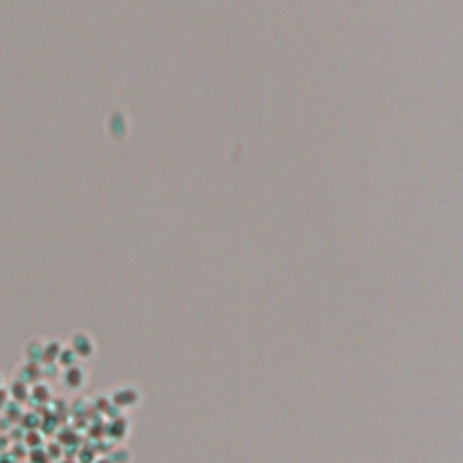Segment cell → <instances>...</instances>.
<instances>
[{
	"mask_svg": "<svg viewBox=\"0 0 463 463\" xmlns=\"http://www.w3.org/2000/svg\"><path fill=\"white\" fill-rule=\"evenodd\" d=\"M69 347L76 353L80 360H91L96 355L94 338L87 331H74L69 338Z\"/></svg>",
	"mask_w": 463,
	"mask_h": 463,
	"instance_id": "cell-1",
	"label": "cell"
},
{
	"mask_svg": "<svg viewBox=\"0 0 463 463\" xmlns=\"http://www.w3.org/2000/svg\"><path fill=\"white\" fill-rule=\"evenodd\" d=\"M87 380H89L87 371L82 368V366H78V364H74L71 368H65L64 373H62V382H64V385L67 389H73V391L82 389L83 385L87 384Z\"/></svg>",
	"mask_w": 463,
	"mask_h": 463,
	"instance_id": "cell-2",
	"label": "cell"
},
{
	"mask_svg": "<svg viewBox=\"0 0 463 463\" xmlns=\"http://www.w3.org/2000/svg\"><path fill=\"white\" fill-rule=\"evenodd\" d=\"M114 403H118L120 407H132L136 403H139L141 396H139L138 389L136 387H130V385H125V387H118L114 389Z\"/></svg>",
	"mask_w": 463,
	"mask_h": 463,
	"instance_id": "cell-3",
	"label": "cell"
},
{
	"mask_svg": "<svg viewBox=\"0 0 463 463\" xmlns=\"http://www.w3.org/2000/svg\"><path fill=\"white\" fill-rule=\"evenodd\" d=\"M22 356L24 362L31 364H42L43 360V342L40 338H31L22 347Z\"/></svg>",
	"mask_w": 463,
	"mask_h": 463,
	"instance_id": "cell-4",
	"label": "cell"
},
{
	"mask_svg": "<svg viewBox=\"0 0 463 463\" xmlns=\"http://www.w3.org/2000/svg\"><path fill=\"white\" fill-rule=\"evenodd\" d=\"M40 377H42V366H40V364L24 362V364H20V368H18V371H17V378L22 382H26L27 385L35 384Z\"/></svg>",
	"mask_w": 463,
	"mask_h": 463,
	"instance_id": "cell-5",
	"label": "cell"
},
{
	"mask_svg": "<svg viewBox=\"0 0 463 463\" xmlns=\"http://www.w3.org/2000/svg\"><path fill=\"white\" fill-rule=\"evenodd\" d=\"M8 394L17 403L26 402V400L29 398V385H27L26 382H22V380H18V378H15V380L9 384Z\"/></svg>",
	"mask_w": 463,
	"mask_h": 463,
	"instance_id": "cell-6",
	"label": "cell"
},
{
	"mask_svg": "<svg viewBox=\"0 0 463 463\" xmlns=\"http://www.w3.org/2000/svg\"><path fill=\"white\" fill-rule=\"evenodd\" d=\"M62 342L60 340H57V338H51V340H45L43 342V360L42 364H57V358L58 355H60L62 351Z\"/></svg>",
	"mask_w": 463,
	"mask_h": 463,
	"instance_id": "cell-7",
	"label": "cell"
},
{
	"mask_svg": "<svg viewBox=\"0 0 463 463\" xmlns=\"http://www.w3.org/2000/svg\"><path fill=\"white\" fill-rule=\"evenodd\" d=\"M80 358L76 356V353H74L73 349H71L69 346H64L60 351V355H58L57 358V366H60V368H71V366H74V364H78Z\"/></svg>",
	"mask_w": 463,
	"mask_h": 463,
	"instance_id": "cell-8",
	"label": "cell"
},
{
	"mask_svg": "<svg viewBox=\"0 0 463 463\" xmlns=\"http://www.w3.org/2000/svg\"><path fill=\"white\" fill-rule=\"evenodd\" d=\"M29 394L35 396L36 402L45 403V402H49V398H51V389H49L47 384H43V382H36V384L33 385V391H29Z\"/></svg>",
	"mask_w": 463,
	"mask_h": 463,
	"instance_id": "cell-9",
	"label": "cell"
},
{
	"mask_svg": "<svg viewBox=\"0 0 463 463\" xmlns=\"http://www.w3.org/2000/svg\"><path fill=\"white\" fill-rule=\"evenodd\" d=\"M8 400H9L8 389H4V387H0V411H4V407L8 405Z\"/></svg>",
	"mask_w": 463,
	"mask_h": 463,
	"instance_id": "cell-10",
	"label": "cell"
},
{
	"mask_svg": "<svg viewBox=\"0 0 463 463\" xmlns=\"http://www.w3.org/2000/svg\"><path fill=\"white\" fill-rule=\"evenodd\" d=\"M96 463H113V461H111V459H98Z\"/></svg>",
	"mask_w": 463,
	"mask_h": 463,
	"instance_id": "cell-11",
	"label": "cell"
},
{
	"mask_svg": "<svg viewBox=\"0 0 463 463\" xmlns=\"http://www.w3.org/2000/svg\"><path fill=\"white\" fill-rule=\"evenodd\" d=\"M0 387H2V375H0Z\"/></svg>",
	"mask_w": 463,
	"mask_h": 463,
	"instance_id": "cell-12",
	"label": "cell"
}]
</instances>
